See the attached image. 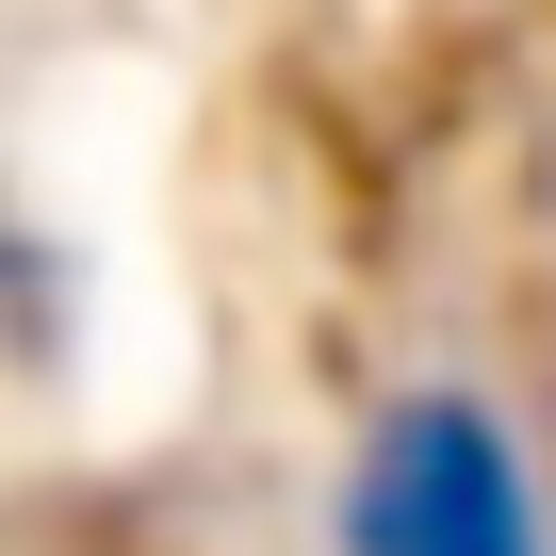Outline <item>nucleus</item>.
<instances>
[{
	"label": "nucleus",
	"mask_w": 556,
	"mask_h": 556,
	"mask_svg": "<svg viewBox=\"0 0 556 556\" xmlns=\"http://www.w3.org/2000/svg\"><path fill=\"white\" fill-rule=\"evenodd\" d=\"M328 540H344V556H556V507H540L523 426H507L491 393L426 377V393H393V409L344 442Z\"/></svg>",
	"instance_id": "nucleus-1"
}]
</instances>
